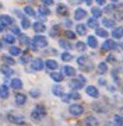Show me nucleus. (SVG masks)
Returning a JSON list of instances; mask_svg holds the SVG:
<instances>
[{"label":"nucleus","mask_w":123,"mask_h":126,"mask_svg":"<svg viewBox=\"0 0 123 126\" xmlns=\"http://www.w3.org/2000/svg\"><path fill=\"white\" fill-rule=\"evenodd\" d=\"M13 13L15 14L18 18H23V17H24V13L21 11V10H17V9H15V10H13Z\"/></svg>","instance_id":"obj_52"},{"label":"nucleus","mask_w":123,"mask_h":126,"mask_svg":"<svg viewBox=\"0 0 123 126\" xmlns=\"http://www.w3.org/2000/svg\"><path fill=\"white\" fill-rule=\"evenodd\" d=\"M59 32H60V25L55 24V25H52V28H50L49 36H52V38H57V36H59Z\"/></svg>","instance_id":"obj_36"},{"label":"nucleus","mask_w":123,"mask_h":126,"mask_svg":"<svg viewBox=\"0 0 123 126\" xmlns=\"http://www.w3.org/2000/svg\"><path fill=\"white\" fill-rule=\"evenodd\" d=\"M113 122H115V125L116 126H123V116L122 115H115Z\"/></svg>","instance_id":"obj_48"},{"label":"nucleus","mask_w":123,"mask_h":126,"mask_svg":"<svg viewBox=\"0 0 123 126\" xmlns=\"http://www.w3.org/2000/svg\"><path fill=\"white\" fill-rule=\"evenodd\" d=\"M23 53V50H21V48L17 45H11L9 48V55L10 56H13V58H15V56H20V55Z\"/></svg>","instance_id":"obj_24"},{"label":"nucleus","mask_w":123,"mask_h":126,"mask_svg":"<svg viewBox=\"0 0 123 126\" xmlns=\"http://www.w3.org/2000/svg\"><path fill=\"white\" fill-rule=\"evenodd\" d=\"M68 7L66 4H63V3H59V4L56 6V14L57 16H60V17H67L68 16Z\"/></svg>","instance_id":"obj_10"},{"label":"nucleus","mask_w":123,"mask_h":126,"mask_svg":"<svg viewBox=\"0 0 123 126\" xmlns=\"http://www.w3.org/2000/svg\"><path fill=\"white\" fill-rule=\"evenodd\" d=\"M91 60H90V58L87 56V55H81V56H78L77 58V63H78V66L81 67V66H85L87 63H90Z\"/></svg>","instance_id":"obj_38"},{"label":"nucleus","mask_w":123,"mask_h":126,"mask_svg":"<svg viewBox=\"0 0 123 126\" xmlns=\"http://www.w3.org/2000/svg\"><path fill=\"white\" fill-rule=\"evenodd\" d=\"M43 118H45V116L41 115L37 109H32V111H31V119H32V122H35V123H41Z\"/></svg>","instance_id":"obj_25"},{"label":"nucleus","mask_w":123,"mask_h":126,"mask_svg":"<svg viewBox=\"0 0 123 126\" xmlns=\"http://www.w3.org/2000/svg\"><path fill=\"white\" fill-rule=\"evenodd\" d=\"M17 38H18L20 44H21V45H24V46H27V48L29 46V44H31V38H29L28 35H25V34H20Z\"/></svg>","instance_id":"obj_30"},{"label":"nucleus","mask_w":123,"mask_h":126,"mask_svg":"<svg viewBox=\"0 0 123 126\" xmlns=\"http://www.w3.org/2000/svg\"><path fill=\"white\" fill-rule=\"evenodd\" d=\"M119 112H120L119 115H122V116H123V107H120V109H119Z\"/></svg>","instance_id":"obj_60"},{"label":"nucleus","mask_w":123,"mask_h":126,"mask_svg":"<svg viewBox=\"0 0 123 126\" xmlns=\"http://www.w3.org/2000/svg\"><path fill=\"white\" fill-rule=\"evenodd\" d=\"M102 25L105 28H115V20H112V18H104L102 20Z\"/></svg>","instance_id":"obj_40"},{"label":"nucleus","mask_w":123,"mask_h":126,"mask_svg":"<svg viewBox=\"0 0 123 126\" xmlns=\"http://www.w3.org/2000/svg\"><path fill=\"white\" fill-rule=\"evenodd\" d=\"M95 36H101V38H105V39H108V36H109V34H108V31H106V28H96L95 30Z\"/></svg>","instance_id":"obj_35"},{"label":"nucleus","mask_w":123,"mask_h":126,"mask_svg":"<svg viewBox=\"0 0 123 126\" xmlns=\"http://www.w3.org/2000/svg\"><path fill=\"white\" fill-rule=\"evenodd\" d=\"M7 30H9V27H7V25H4V24H0V34L6 32Z\"/></svg>","instance_id":"obj_54"},{"label":"nucleus","mask_w":123,"mask_h":126,"mask_svg":"<svg viewBox=\"0 0 123 126\" xmlns=\"http://www.w3.org/2000/svg\"><path fill=\"white\" fill-rule=\"evenodd\" d=\"M95 3L98 6H105L106 4V0H95Z\"/></svg>","instance_id":"obj_55"},{"label":"nucleus","mask_w":123,"mask_h":126,"mask_svg":"<svg viewBox=\"0 0 123 126\" xmlns=\"http://www.w3.org/2000/svg\"><path fill=\"white\" fill-rule=\"evenodd\" d=\"M10 88H13V90L15 91H21L23 90V87H24V83L21 79H18V77H14V79H11L10 80Z\"/></svg>","instance_id":"obj_9"},{"label":"nucleus","mask_w":123,"mask_h":126,"mask_svg":"<svg viewBox=\"0 0 123 126\" xmlns=\"http://www.w3.org/2000/svg\"><path fill=\"white\" fill-rule=\"evenodd\" d=\"M110 1H112V3H118V0H110Z\"/></svg>","instance_id":"obj_62"},{"label":"nucleus","mask_w":123,"mask_h":126,"mask_svg":"<svg viewBox=\"0 0 123 126\" xmlns=\"http://www.w3.org/2000/svg\"><path fill=\"white\" fill-rule=\"evenodd\" d=\"M81 1H84L87 6H92V0H81Z\"/></svg>","instance_id":"obj_57"},{"label":"nucleus","mask_w":123,"mask_h":126,"mask_svg":"<svg viewBox=\"0 0 123 126\" xmlns=\"http://www.w3.org/2000/svg\"><path fill=\"white\" fill-rule=\"evenodd\" d=\"M102 13H104V11H102V10H101L99 7H92V9H91V14H92V17L96 18V20H98L99 17H102Z\"/></svg>","instance_id":"obj_42"},{"label":"nucleus","mask_w":123,"mask_h":126,"mask_svg":"<svg viewBox=\"0 0 123 126\" xmlns=\"http://www.w3.org/2000/svg\"><path fill=\"white\" fill-rule=\"evenodd\" d=\"M6 119H7V122L13 123V125H17V126H25L27 125V119H25V116L21 115V113L9 112L6 115Z\"/></svg>","instance_id":"obj_1"},{"label":"nucleus","mask_w":123,"mask_h":126,"mask_svg":"<svg viewBox=\"0 0 123 126\" xmlns=\"http://www.w3.org/2000/svg\"><path fill=\"white\" fill-rule=\"evenodd\" d=\"M76 49L77 50H80V52H85V49H87V44L85 42H82V41H78V42H76Z\"/></svg>","instance_id":"obj_45"},{"label":"nucleus","mask_w":123,"mask_h":126,"mask_svg":"<svg viewBox=\"0 0 123 126\" xmlns=\"http://www.w3.org/2000/svg\"><path fill=\"white\" fill-rule=\"evenodd\" d=\"M10 97V87L7 84H0V98L7 99Z\"/></svg>","instance_id":"obj_17"},{"label":"nucleus","mask_w":123,"mask_h":126,"mask_svg":"<svg viewBox=\"0 0 123 126\" xmlns=\"http://www.w3.org/2000/svg\"><path fill=\"white\" fill-rule=\"evenodd\" d=\"M59 46L62 48V49H64V50H70L71 48H73V45L70 44V41L66 39V38H62V39H59Z\"/></svg>","instance_id":"obj_31"},{"label":"nucleus","mask_w":123,"mask_h":126,"mask_svg":"<svg viewBox=\"0 0 123 126\" xmlns=\"http://www.w3.org/2000/svg\"><path fill=\"white\" fill-rule=\"evenodd\" d=\"M29 66H31L32 72H42L45 69V62L41 58H37V59H32L29 62Z\"/></svg>","instance_id":"obj_5"},{"label":"nucleus","mask_w":123,"mask_h":126,"mask_svg":"<svg viewBox=\"0 0 123 126\" xmlns=\"http://www.w3.org/2000/svg\"><path fill=\"white\" fill-rule=\"evenodd\" d=\"M87 95H90L91 98H99V90L95 86H87L85 87Z\"/></svg>","instance_id":"obj_13"},{"label":"nucleus","mask_w":123,"mask_h":126,"mask_svg":"<svg viewBox=\"0 0 123 126\" xmlns=\"http://www.w3.org/2000/svg\"><path fill=\"white\" fill-rule=\"evenodd\" d=\"M81 126H99V121L94 115H88L81 121Z\"/></svg>","instance_id":"obj_7"},{"label":"nucleus","mask_w":123,"mask_h":126,"mask_svg":"<svg viewBox=\"0 0 123 126\" xmlns=\"http://www.w3.org/2000/svg\"><path fill=\"white\" fill-rule=\"evenodd\" d=\"M62 73H63V76H67V77H76V74H77L76 69H74L73 66H68V64L63 66V69H62Z\"/></svg>","instance_id":"obj_15"},{"label":"nucleus","mask_w":123,"mask_h":126,"mask_svg":"<svg viewBox=\"0 0 123 126\" xmlns=\"http://www.w3.org/2000/svg\"><path fill=\"white\" fill-rule=\"evenodd\" d=\"M106 63L108 64H115L116 63V56L115 55H108L106 56Z\"/></svg>","instance_id":"obj_49"},{"label":"nucleus","mask_w":123,"mask_h":126,"mask_svg":"<svg viewBox=\"0 0 123 126\" xmlns=\"http://www.w3.org/2000/svg\"><path fill=\"white\" fill-rule=\"evenodd\" d=\"M104 126H116V125H115V122H106Z\"/></svg>","instance_id":"obj_58"},{"label":"nucleus","mask_w":123,"mask_h":126,"mask_svg":"<svg viewBox=\"0 0 123 126\" xmlns=\"http://www.w3.org/2000/svg\"><path fill=\"white\" fill-rule=\"evenodd\" d=\"M31 21H29V18L28 17H23L21 18V28L23 30H28V28H31Z\"/></svg>","instance_id":"obj_43"},{"label":"nucleus","mask_w":123,"mask_h":126,"mask_svg":"<svg viewBox=\"0 0 123 126\" xmlns=\"http://www.w3.org/2000/svg\"><path fill=\"white\" fill-rule=\"evenodd\" d=\"M31 28L35 31V34H43V32H46L45 23H41V21H35V23L31 25Z\"/></svg>","instance_id":"obj_11"},{"label":"nucleus","mask_w":123,"mask_h":126,"mask_svg":"<svg viewBox=\"0 0 123 126\" xmlns=\"http://www.w3.org/2000/svg\"><path fill=\"white\" fill-rule=\"evenodd\" d=\"M0 72H1V74L4 77H11L14 74V70L10 66H7V64H3V66H0Z\"/></svg>","instance_id":"obj_23"},{"label":"nucleus","mask_w":123,"mask_h":126,"mask_svg":"<svg viewBox=\"0 0 123 126\" xmlns=\"http://www.w3.org/2000/svg\"><path fill=\"white\" fill-rule=\"evenodd\" d=\"M10 31H11V34H13L14 36H18L20 34H21V28L17 27V25L14 24V25H11V27H10Z\"/></svg>","instance_id":"obj_47"},{"label":"nucleus","mask_w":123,"mask_h":126,"mask_svg":"<svg viewBox=\"0 0 123 126\" xmlns=\"http://www.w3.org/2000/svg\"><path fill=\"white\" fill-rule=\"evenodd\" d=\"M68 97L71 101H78V99H81V94L77 93V91H71V93H68Z\"/></svg>","instance_id":"obj_46"},{"label":"nucleus","mask_w":123,"mask_h":126,"mask_svg":"<svg viewBox=\"0 0 123 126\" xmlns=\"http://www.w3.org/2000/svg\"><path fill=\"white\" fill-rule=\"evenodd\" d=\"M23 13L27 16V17H37V10L34 9L32 6H25L23 9Z\"/></svg>","instance_id":"obj_28"},{"label":"nucleus","mask_w":123,"mask_h":126,"mask_svg":"<svg viewBox=\"0 0 123 126\" xmlns=\"http://www.w3.org/2000/svg\"><path fill=\"white\" fill-rule=\"evenodd\" d=\"M98 25H99V24H98V20H96V18L91 17V18L87 20V28H94V30H96Z\"/></svg>","instance_id":"obj_39"},{"label":"nucleus","mask_w":123,"mask_h":126,"mask_svg":"<svg viewBox=\"0 0 123 126\" xmlns=\"http://www.w3.org/2000/svg\"><path fill=\"white\" fill-rule=\"evenodd\" d=\"M60 59H62V60H63V62H71V60H73V55L70 53V52H68V50H64V52H62V53H60Z\"/></svg>","instance_id":"obj_37"},{"label":"nucleus","mask_w":123,"mask_h":126,"mask_svg":"<svg viewBox=\"0 0 123 126\" xmlns=\"http://www.w3.org/2000/svg\"><path fill=\"white\" fill-rule=\"evenodd\" d=\"M41 95H42V93H41L39 88H31V90H29V97H31V98H34V99L41 98Z\"/></svg>","instance_id":"obj_41"},{"label":"nucleus","mask_w":123,"mask_h":126,"mask_svg":"<svg viewBox=\"0 0 123 126\" xmlns=\"http://www.w3.org/2000/svg\"><path fill=\"white\" fill-rule=\"evenodd\" d=\"M68 113L74 118L81 116L82 113H84V107H82L81 104H71L68 107Z\"/></svg>","instance_id":"obj_4"},{"label":"nucleus","mask_w":123,"mask_h":126,"mask_svg":"<svg viewBox=\"0 0 123 126\" xmlns=\"http://www.w3.org/2000/svg\"><path fill=\"white\" fill-rule=\"evenodd\" d=\"M122 90H123V88H122Z\"/></svg>","instance_id":"obj_63"},{"label":"nucleus","mask_w":123,"mask_h":126,"mask_svg":"<svg viewBox=\"0 0 123 126\" xmlns=\"http://www.w3.org/2000/svg\"><path fill=\"white\" fill-rule=\"evenodd\" d=\"M52 94L55 95V97H62L64 94L63 86H60V83H56L55 86L52 87Z\"/></svg>","instance_id":"obj_21"},{"label":"nucleus","mask_w":123,"mask_h":126,"mask_svg":"<svg viewBox=\"0 0 123 126\" xmlns=\"http://www.w3.org/2000/svg\"><path fill=\"white\" fill-rule=\"evenodd\" d=\"M118 48L119 46H118V44H116L115 39H105V42L102 44V50H105V52L115 50V49H118Z\"/></svg>","instance_id":"obj_8"},{"label":"nucleus","mask_w":123,"mask_h":126,"mask_svg":"<svg viewBox=\"0 0 123 126\" xmlns=\"http://www.w3.org/2000/svg\"><path fill=\"white\" fill-rule=\"evenodd\" d=\"M85 17H87L85 9H82V7H77V9L74 10V20H76V21H81V20H84Z\"/></svg>","instance_id":"obj_14"},{"label":"nucleus","mask_w":123,"mask_h":126,"mask_svg":"<svg viewBox=\"0 0 123 126\" xmlns=\"http://www.w3.org/2000/svg\"><path fill=\"white\" fill-rule=\"evenodd\" d=\"M92 109H94L95 112H98V113L108 112V109L105 108V105H104L102 102H94V104H92Z\"/></svg>","instance_id":"obj_27"},{"label":"nucleus","mask_w":123,"mask_h":126,"mask_svg":"<svg viewBox=\"0 0 123 126\" xmlns=\"http://www.w3.org/2000/svg\"><path fill=\"white\" fill-rule=\"evenodd\" d=\"M50 79L55 81V83H62V81L64 80V76L62 72H57V70H55V72H50Z\"/></svg>","instance_id":"obj_20"},{"label":"nucleus","mask_w":123,"mask_h":126,"mask_svg":"<svg viewBox=\"0 0 123 126\" xmlns=\"http://www.w3.org/2000/svg\"><path fill=\"white\" fill-rule=\"evenodd\" d=\"M38 16H42V17H49L50 16V9L49 7H46V6L41 4L38 7V11H37Z\"/></svg>","instance_id":"obj_26"},{"label":"nucleus","mask_w":123,"mask_h":126,"mask_svg":"<svg viewBox=\"0 0 123 126\" xmlns=\"http://www.w3.org/2000/svg\"><path fill=\"white\" fill-rule=\"evenodd\" d=\"M85 83H87V79L82 74H80L77 77H71V80L68 81V86H70V88L73 91H78L81 88H84Z\"/></svg>","instance_id":"obj_2"},{"label":"nucleus","mask_w":123,"mask_h":126,"mask_svg":"<svg viewBox=\"0 0 123 126\" xmlns=\"http://www.w3.org/2000/svg\"><path fill=\"white\" fill-rule=\"evenodd\" d=\"M64 36H66V39L73 41V39H76V38H77V34H76V32H73L71 30H66V31H64Z\"/></svg>","instance_id":"obj_44"},{"label":"nucleus","mask_w":123,"mask_h":126,"mask_svg":"<svg viewBox=\"0 0 123 126\" xmlns=\"http://www.w3.org/2000/svg\"><path fill=\"white\" fill-rule=\"evenodd\" d=\"M63 24H64V27H66V28H70L71 25H73V21H71V20H68V18H66Z\"/></svg>","instance_id":"obj_53"},{"label":"nucleus","mask_w":123,"mask_h":126,"mask_svg":"<svg viewBox=\"0 0 123 126\" xmlns=\"http://www.w3.org/2000/svg\"><path fill=\"white\" fill-rule=\"evenodd\" d=\"M28 102V95L24 94V93H15L14 94V104L17 105V107H24V105H27Z\"/></svg>","instance_id":"obj_6"},{"label":"nucleus","mask_w":123,"mask_h":126,"mask_svg":"<svg viewBox=\"0 0 123 126\" xmlns=\"http://www.w3.org/2000/svg\"><path fill=\"white\" fill-rule=\"evenodd\" d=\"M0 24H4L10 28L11 25H14V18L9 14H0Z\"/></svg>","instance_id":"obj_12"},{"label":"nucleus","mask_w":123,"mask_h":126,"mask_svg":"<svg viewBox=\"0 0 123 126\" xmlns=\"http://www.w3.org/2000/svg\"><path fill=\"white\" fill-rule=\"evenodd\" d=\"M1 60H3V64H7L10 67L17 64V60L13 56H10V55H1Z\"/></svg>","instance_id":"obj_16"},{"label":"nucleus","mask_w":123,"mask_h":126,"mask_svg":"<svg viewBox=\"0 0 123 126\" xmlns=\"http://www.w3.org/2000/svg\"><path fill=\"white\" fill-rule=\"evenodd\" d=\"M41 1H42V4L46 6V7H50V6L55 4V0H41Z\"/></svg>","instance_id":"obj_50"},{"label":"nucleus","mask_w":123,"mask_h":126,"mask_svg":"<svg viewBox=\"0 0 123 126\" xmlns=\"http://www.w3.org/2000/svg\"><path fill=\"white\" fill-rule=\"evenodd\" d=\"M87 30H88V28H87V25L85 24H77V25H76V34H77V35H85L87 34Z\"/></svg>","instance_id":"obj_32"},{"label":"nucleus","mask_w":123,"mask_h":126,"mask_svg":"<svg viewBox=\"0 0 123 126\" xmlns=\"http://www.w3.org/2000/svg\"><path fill=\"white\" fill-rule=\"evenodd\" d=\"M98 83H99V86H108L105 79H99V80H98Z\"/></svg>","instance_id":"obj_56"},{"label":"nucleus","mask_w":123,"mask_h":126,"mask_svg":"<svg viewBox=\"0 0 123 126\" xmlns=\"http://www.w3.org/2000/svg\"><path fill=\"white\" fill-rule=\"evenodd\" d=\"M31 60H32V56L29 53H21V55H20V63H21V64H24V66H25V64H28Z\"/></svg>","instance_id":"obj_34"},{"label":"nucleus","mask_w":123,"mask_h":126,"mask_svg":"<svg viewBox=\"0 0 123 126\" xmlns=\"http://www.w3.org/2000/svg\"><path fill=\"white\" fill-rule=\"evenodd\" d=\"M32 42L37 45L38 49H45L49 45V41H48V38L43 34H35V36L32 38Z\"/></svg>","instance_id":"obj_3"},{"label":"nucleus","mask_w":123,"mask_h":126,"mask_svg":"<svg viewBox=\"0 0 123 126\" xmlns=\"http://www.w3.org/2000/svg\"><path fill=\"white\" fill-rule=\"evenodd\" d=\"M3 46H4V42H3V41H0V50L3 49Z\"/></svg>","instance_id":"obj_59"},{"label":"nucleus","mask_w":123,"mask_h":126,"mask_svg":"<svg viewBox=\"0 0 123 126\" xmlns=\"http://www.w3.org/2000/svg\"><path fill=\"white\" fill-rule=\"evenodd\" d=\"M15 41H17V36H14L13 34H4L3 35V42L7 44V45H14L15 44Z\"/></svg>","instance_id":"obj_22"},{"label":"nucleus","mask_w":123,"mask_h":126,"mask_svg":"<svg viewBox=\"0 0 123 126\" xmlns=\"http://www.w3.org/2000/svg\"><path fill=\"white\" fill-rule=\"evenodd\" d=\"M87 46H90L91 49H96V48H98V39H96L95 35L87 36Z\"/></svg>","instance_id":"obj_19"},{"label":"nucleus","mask_w":123,"mask_h":126,"mask_svg":"<svg viewBox=\"0 0 123 126\" xmlns=\"http://www.w3.org/2000/svg\"><path fill=\"white\" fill-rule=\"evenodd\" d=\"M60 98H62V101H63V102H66V104H68L70 101H71V99H70V97H68V94H66V93H64Z\"/></svg>","instance_id":"obj_51"},{"label":"nucleus","mask_w":123,"mask_h":126,"mask_svg":"<svg viewBox=\"0 0 123 126\" xmlns=\"http://www.w3.org/2000/svg\"><path fill=\"white\" fill-rule=\"evenodd\" d=\"M3 9V3H1V1H0V10Z\"/></svg>","instance_id":"obj_61"},{"label":"nucleus","mask_w":123,"mask_h":126,"mask_svg":"<svg viewBox=\"0 0 123 126\" xmlns=\"http://www.w3.org/2000/svg\"><path fill=\"white\" fill-rule=\"evenodd\" d=\"M112 36H113V39H122L123 38V27H115L112 30Z\"/></svg>","instance_id":"obj_29"},{"label":"nucleus","mask_w":123,"mask_h":126,"mask_svg":"<svg viewBox=\"0 0 123 126\" xmlns=\"http://www.w3.org/2000/svg\"><path fill=\"white\" fill-rule=\"evenodd\" d=\"M96 72L99 73V74H105V73H108V63L106 62H101L96 64Z\"/></svg>","instance_id":"obj_33"},{"label":"nucleus","mask_w":123,"mask_h":126,"mask_svg":"<svg viewBox=\"0 0 123 126\" xmlns=\"http://www.w3.org/2000/svg\"><path fill=\"white\" fill-rule=\"evenodd\" d=\"M45 67L48 69V70H50V72H55V70H57V67H59V63L56 62L55 59H48L45 62Z\"/></svg>","instance_id":"obj_18"}]
</instances>
